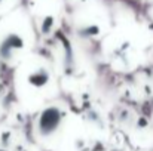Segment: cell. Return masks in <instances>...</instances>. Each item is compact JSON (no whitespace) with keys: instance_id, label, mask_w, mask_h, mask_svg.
I'll return each mask as SVG.
<instances>
[{"instance_id":"6da1fadb","label":"cell","mask_w":153,"mask_h":151,"mask_svg":"<svg viewBox=\"0 0 153 151\" xmlns=\"http://www.w3.org/2000/svg\"><path fill=\"white\" fill-rule=\"evenodd\" d=\"M24 37L19 33H4L0 39V56L4 61H10L13 58H18V55L24 49Z\"/></svg>"},{"instance_id":"7a4b0ae2","label":"cell","mask_w":153,"mask_h":151,"mask_svg":"<svg viewBox=\"0 0 153 151\" xmlns=\"http://www.w3.org/2000/svg\"><path fill=\"white\" fill-rule=\"evenodd\" d=\"M51 80V74L46 67H33L27 74V82L33 88H45Z\"/></svg>"}]
</instances>
